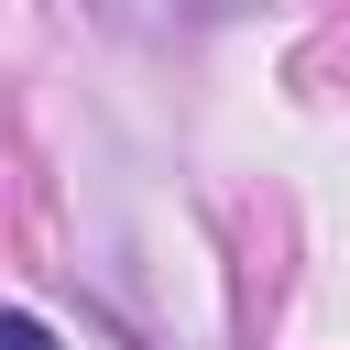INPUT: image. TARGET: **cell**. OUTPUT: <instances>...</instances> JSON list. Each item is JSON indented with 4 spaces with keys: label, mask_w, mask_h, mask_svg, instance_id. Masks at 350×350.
I'll return each instance as SVG.
<instances>
[{
    "label": "cell",
    "mask_w": 350,
    "mask_h": 350,
    "mask_svg": "<svg viewBox=\"0 0 350 350\" xmlns=\"http://www.w3.org/2000/svg\"><path fill=\"white\" fill-rule=\"evenodd\" d=\"M109 33H142V44H175V33H208V22H241L252 0H88Z\"/></svg>",
    "instance_id": "1"
},
{
    "label": "cell",
    "mask_w": 350,
    "mask_h": 350,
    "mask_svg": "<svg viewBox=\"0 0 350 350\" xmlns=\"http://www.w3.org/2000/svg\"><path fill=\"white\" fill-rule=\"evenodd\" d=\"M0 350H66L44 317H22V306H0Z\"/></svg>",
    "instance_id": "2"
}]
</instances>
